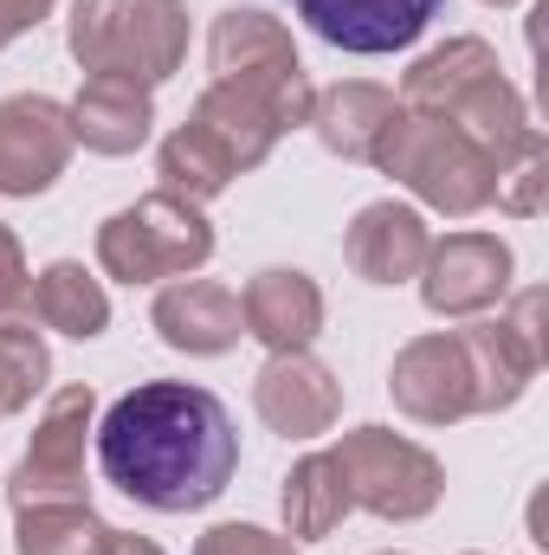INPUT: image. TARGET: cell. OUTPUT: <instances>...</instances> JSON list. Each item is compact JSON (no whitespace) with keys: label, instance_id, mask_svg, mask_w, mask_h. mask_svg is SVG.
<instances>
[{"label":"cell","instance_id":"obj_8","mask_svg":"<svg viewBox=\"0 0 549 555\" xmlns=\"http://www.w3.org/2000/svg\"><path fill=\"white\" fill-rule=\"evenodd\" d=\"M91 414H98V395L85 382L59 388L39 414V433L20 459V472L7 478V504L13 511H39V504H91L85 491V433H91Z\"/></svg>","mask_w":549,"mask_h":555},{"label":"cell","instance_id":"obj_10","mask_svg":"<svg viewBox=\"0 0 549 555\" xmlns=\"http://www.w3.org/2000/svg\"><path fill=\"white\" fill-rule=\"evenodd\" d=\"M537 323H544V291H524L511 304V317L459 330V343L472 356V382H478V414L511 408L531 388V375L544 369V330Z\"/></svg>","mask_w":549,"mask_h":555},{"label":"cell","instance_id":"obj_18","mask_svg":"<svg viewBox=\"0 0 549 555\" xmlns=\"http://www.w3.org/2000/svg\"><path fill=\"white\" fill-rule=\"evenodd\" d=\"M491 78H498V52H491L485 39L459 33V39L433 46L408 78H401V111H413V117H452V111H459L478 85H491Z\"/></svg>","mask_w":549,"mask_h":555},{"label":"cell","instance_id":"obj_27","mask_svg":"<svg viewBox=\"0 0 549 555\" xmlns=\"http://www.w3.org/2000/svg\"><path fill=\"white\" fill-rule=\"evenodd\" d=\"M33 297V272H26V253L13 240V227H0V317H20Z\"/></svg>","mask_w":549,"mask_h":555},{"label":"cell","instance_id":"obj_7","mask_svg":"<svg viewBox=\"0 0 549 555\" xmlns=\"http://www.w3.org/2000/svg\"><path fill=\"white\" fill-rule=\"evenodd\" d=\"M330 459L343 465V485H349V504L375 511L382 524H413L439 504L446 491V472L439 459L420 446V439H401L388 426H356L330 446Z\"/></svg>","mask_w":549,"mask_h":555},{"label":"cell","instance_id":"obj_15","mask_svg":"<svg viewBox=\"0 0 549 555\" xmlns=\"http://www.w3.org/2000/svg\"><path fill=\"white\" fill-rule=\"evenodd\" d=\"M149 323L181 356H227L246 336L240 291H227L214 278H168L162 297H155V310H149Z\"/></svg>","mask_w":549,"mask_h":555},{"label":"cell","instance_id":"obj_24","mask_svg":"<svg viewBox=\"0 0 549 555\" xmlns=\"http://www.w3.org/2000/svg\"><path fill=\"white\" fill-rule=\"evenodd\" d=\"M46 375H52V356H46L39 330L20 317H0V414H26L33 395L46 388Z\"/></svg>","mask_w":549,"mask_h":555},{"label":"cell","instance_id":"obj_5","mask_svg":"<svg viewBox=\"0 0 549 555\" xmlns=\"http://www.w3.org/2000/svg\"><path fill=\"white\" fill-rule=\"evenodd\" d=\"M214 259V227L194 201L155 188L137 207L111 214L98 227V266L117 284H162V278H188Z\"/></svg>","mask_w":549,"mask_h":555},{"label":"cell","instance_id":"obj_30","mask_svg":"<svg viewBox=\"0 0 549 555\" xmlns=\"http://www.w3.org/2000/svg\"><path fill=\"white\" fill-rule=\"evenodd\" d=\"M485 7H518V0H485Z\"/></svg>","mask_w":549,"mask_h":555},{"label":"cell","instance_id":"obj_26","mask_svg":"<svg viewBox=\"0 0 549 555\" xmlns=\"http://www.w3.org/2000/svg\"><path fill=\"white\" fill-rule=\"evenodd\" d=\"M194 555H297L291 537H272V530H259V524H214Z\"/></svg>","mask_w":549,"mask_h":555},{"label":"cell","instance_id":"obj_12","mask_svg":"<svg viewBox=\"0 0 549 555\" xmlns=\"http://www.w3.org/2000/svg\"><path fill=\"white\" fill-rule=\"evenodd\" d=\"M511 291V246L498 233H446L426 246L420 297L433 317H478Z\"/></svg>","mask_w":549,"mask_h":555},{"label":"cell","instance_id":"obj_3","mask_svg":"<svg viewBox=\"0 0 549 555\" xmlns=\"http://www.w3.org/2000/svg\"><path fill=\"white\" fill-rule=\"evenodd\" d=\"M65 39L91 78L155 91L188 59V7L181 0H72Z\"/></svg>","mask_w":549,"mask_h":555},{"label":"cell","instance_id":"obj_9","mask_svg":"<svg viewBox=\"0 0 549 555\" xmlns=\"http://www.w3.org/2000/svg\"><path fill=\"white\" fill-rule=\"evenodd\" d=\"M388 395L420 426H452V420L478 414V382H472V356H465L459 330L413 336L388 369Z\"/></svg>","mask_w":549,"mask_h":555},{"label":"cell","instance_id":"obj_20","mask_svg":"<svg viewBox=\"0 0 549 555\" xmlns=\"http://www.w3.org/2000/svg\"><path fill=\"white\" fill-rule=\"evenodd\" d=\"M395 117H401V104L382 85H330L323 98H310V130L343 162H375Z\"/></svg>","mask_w":549,"mask_h":555},{"label":"cell","instance_id":"obj_28","mask_svg":"<svg viewBox=\"0 0 549 555\" xmlns=\"http://www.w3.org/2000/svg\"><path fill=\"white\" fill-rule=\"evenodd\" d=\"M46 13H52V0H0V46L20 39L26 26H39Z\"/></svg>","mask_w":549,"mask_h":555},{"label":"cell","instance_id":"obj_16","mask_svg":"<svg viewBox=\"0 0 549 555\" xmlns=\"http://www.w3.org/2000/svg\"><path fill=\"white\" fill-rule=\"evenodd\" d=\"M240 317H246V336H259L272 356H297L323 330V291H317V278L297 272V266H272V272L246 278Z\"/></svg>","mask_w":549,"mask_h":555},{"label":"cell","instance_id":"obj_4","mask_svg":"<svg viewBox=\"0 0 549 555\" xmlns=\"http://www.w3.org/2000/svg\"><path fill=\"white\" fill-rule=\"evenodd\" d=\"M207 65H214V85H233L246 91L266 117L284 130L310 124V78L297 65V46L291 33L278 26L266 7H227L214 13V33H207Z\"/></svg>","mask_w":549,"mask_h":555},{"label":"cell","instance_id":"obj_22","mask_svg":"<svg viewBox=\"0 0 549 555\" xmlns=\"http://www.w3.org/2000/svg\"><path fill=\"white\" fill-rule=\"evenodd\" d=\"M349 485H343V465L330 452H304L284 478V530L291 543H323L343 517H349Z\"/></svg>","mask_w":549,"mask_h":555},{"label":"cell","instance_id":"obj_19","mask_svg":"<svg viewBox=\"0 0 549 555\" xmlns=\"http://www.w3.org/2000/svg\"><path fill=\"white\" fill-rule=\"evenodd\" d=\"M72 142L98 149V155H137L149 130H155V104L142 85H117V78H85V91L72 98Z\"/></svg>","mask_w":549,"mask_h":555},{"label":"cell","instance_id":"obj_13","mask_svg":"<svg viewBox=\"0 0 549 555\" xmlns=\"http://www.w3.org/2000/svg\"><path fill=\"white\" fill-rule=\"evenodd\" d=\"M291 7L323 46L362 52V59L401 52L446 13V0H291Z\"/></svg>","mask_w":549,"mask_h":555},{"label":"cell","instance_id":"obj_31","mask_svg":"<svg viewBox=\"0 0 549 555\" xmlns=\"http://www.w3.org/2000/svg\"><path fill=\"white\" fill-rule=\"evenodd\" d=\"M382 555H401V550H382Z\"/></svg>","mask_w":549,"mask_h":555},{"label":"cell","instance_id":"obj_14","mask_svg":"<svg viewBox=\"0 0 549 555\" xmlns=\"http://www.w3.org/2000/svg\"><path fill=\"white\" fill-rule=\"evenodd\" d=\"M253 414L266 420L278 439H317V433H330L336 414H343V382L310 349L272 356L259 369V382H253Z\"/></svg>","mask_w":549,"mask_h":555},{"label":"cell","instance_id":"obj_25","mask_svg":"<svg viewBox=\"0 0 549 555\" xmlns=\"http://www.w3.org/2000/svg\"><path fill=\"white\" fill-rule=\"evenodd\" d=\"M544 188H549V149H544V137L531 130L518 149H505V155L491 162V201H498L505 214L531 220V214H544Z\"/></svg>","mask_w":549,"mask_h":555},{"label":"cell","instance_id":"obj_23","mask_svg":"<svg viewBox=\"0 0 549 555\" xmlns=\"http://www.w3.org/2000/svg\"><path fill=\"white\" fill-rule=\"evenodd\" d=\"M13 555H104L111 550V524L91 504H39V511H13Z\"/></svg>","mask_w":549,"mask_h":555},{"label":"cell","instance_id":"obj_6","mask_svg":"<svg viewBox=\"0 0 549 555\" xmlns=\"http://www.w3.org/2000/svg\"><path fill=\"white\" fill-rule=\"evenodd\" d=\"M375 168L395 175L401 188H413V194H420L426 207H439V214H459V220H465V214L491 207V155L465 137V130L439 124V117L401 111V117L388 124L382 149H375Z\"/></svg>","mask_w":549,"mask_h":555},{"label":"cell","instance_id":"obj_1","mask_svg":"<svg viewBox=\"0 0 549 555\" xmlns=\"http://www.w3.org/2000/svg\"><path fill=\"white\" fill-rule=\"evenodd\" d=\"M98 465L142 511H207L240 472V426L194 382H142L98 426Z\"/></svg>","mask_w":549,"mask_h":555},{"label":"cell","instance_id":"obj_11","mask_svg":"<svg viewBox=\"0 0 549 555\" xmlns=\"http://www.w3.org/2000/svg\"><path fill=\"white\" fill-rule=\"evenodd\" d=\"M72 162V117L59 98H39V91H20V98H0V194L26 201V194H46Z\"/></svg>","mask_w":549,"mask_h":555},{"label":"cell","instance_id":"obj_2","mask_svg":"<svg viewBox=\"0 0 549 555\" xmlns=\"http://www.w3.org/2000/svg\"><path fill=\"white\" fill-rule=\"evenodd\" d=\"M272 142H278V124L246 98V91H233V85H207V91L194 98L188 124L162 142L155 175H162L168 194H181V201L201 207V201L227 194L233 175L259 168V162L272 155Z\"/></svg>","mask_w":549,"mask_h":555},{"label":"cell","instance_id":"obj_29","mask_svg":"<svg viewBox=\"0 0 549 555\" xmlns=\"http://www.w3.org/2000/svg\"><path fill=\"white\" fill-rule=\"evenodd\" d=\"M104 555H162V550H155L149 537H124V530H111V550Z\"/></svg>","mask_w":549,"mask_h":555},{"label":"cell","instance_id":"obj_21","mask_svg":"<svg viewBox=\"0 0 549 555\" xmlns=\"http://www.w3.org/2000/svg\"><path fill=\"white\" fill-rule=\"evenodd\" d=\"M26 304H33V317H39L46 330H59V336H78V343L104 336V323H111V291L85 272L78 259H59V266H46V272L33 278V297H26Z\"/></svg>","mask_w":549,"mask_h":555},{"label":"cell","instance_id":"obj_17","mask_svg":"<svg viewBox=\"0 0 549 555\" xmlns=\"http://www.w3.org/2000/svg\"><path fill=\"white\" fill-rule=\"evenodd\" d=\"M426 246H433L426 220H420L413 207H401V201H369V207L349 220V233H343L349 272L369 278V284H408V278H420Z\"/></svg>","mask_w":549,"mask_h":555}]
</instances>
